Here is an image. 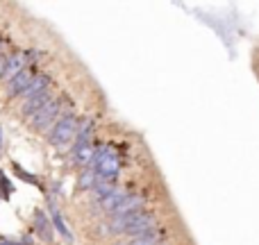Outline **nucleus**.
<instances>
[{
    "mask_svg": "<svg viewBox=\"0 0 259 245\" xmlns=\"http://www.w3.org/2000/svg\"><path fill=\"white\" fill-rule=\"evenodd\" d=\"M157 227V218L148 211H134V214H125V216H112L109 220V229L114 234H127V236L137 238L143 234L152 232Z\"/></svg>",
    "mask_w": 259,
    "mask_h": 245,
    "instance_id": "obj_1",
    "label": "nucleus"
},
{
    "mask_svg": "<svg viewBox=\"0 0 259 245\" xmlns=\"http://www.w3.org/2000/svg\"><path fill=\"white\" fill-rule=\"evenodd\" d=\"M96 182H98V179H96V173H94V170H91V168H84V170L80 173L77 186H80V188H94Z\"/></svg>",
    "mask_w": 259,
    "mask_h": 245,
    "instance_id": "obj_16",
    "label": "nucleus"
},
{
    "mask_svg": "<svg viewBox=\"0 0 259 245\" xmlns=\"http://www.w3.org/2000/svg\"><path fill=\"white\" fill-rule=\"evenodd\" d=\"M0 45H3V41H0Z\"/></svg>",
    "mask_w": 259,
    "mask_h": 245,
    "instance_id": "obj_20",
    "label": "nucleus"
},
{
    "mask_svg": "<svg viewBox=\"0 0 259 245\" xmlns=\"http://www.w3.org/2000/svg\"><path fill=\"white\" fill-rule=\"evenodd\" d=\"M59 114H62V100L53 98L48 105H44V107L39 109V112H34L30 116V123L34 129H39V132H44V129L53 127L55 123H57Z\"/></svg>",
    "mask_w": 259,
    "mask_h": 245,
    "instance_id": "obj_4",
    "label": "nucleus"
},
{
    "mask_svg": "<svg viewBox=\"0 0 259 245\" xmlns=\"http://www.w3.org/2000/svg\"><path fill=\"white\" fill-rule=\"evenodd\" d=\"M116 188V184H109V182H96V186L91 188L94 191V200H98V202H103L105 198L109 195V193Z\"/></svg>",
    "mask_w": 259,
    "mask_h": 245,
    "instance_id": "obj_14",
    "label": "nucleus"
},
{
    "mask_svg": "<svg viewBox=\"0 0 259 245\" xmlns=\"http://www.w3.org/2000/svg\"><path fill=\"white\" fill-rule=\"evenodd\" d=\"M36 73H34V68L32 66H27V68H23L21 73H18L16 77H12L9 80V98H16V95H23V91L30 86V82H32V77H34Z\"/></svg>",
    "mask_w": 259,
    "mask_h": 245,
    "instance_id": "obj_6",
    "label": "nucleus"
},
{
    "mask_svg": "<svg viewBox=\"0 0 259 245\" xmlns=\"http://www.w3.org/2000/svg\"><path fill=\"white\" fill-rule=\"evenodd\" d=\"M77 125H80V121H77L73 114L59 116L57 123L50 127V136H48L50 143H53L55 148H62V145H66V143H71L77 134Z\"/></svg>",
    "mask_w": 259,
    "mask_h": 245,
    "instance_id": "obj_3",
    "label": "nucleus"
},
{
    "mask_svg": "<svg viewBox=\"0 0 259 245\" xmlns=\"http://www.w3.org/2000/svg\"><path fill=\"white\" fill-rule=\"evenodd\" d=\"M0 148H3V132H0Z\"/></svg>",
    "mask_w": 259,
    "mask_h": 245,
    "instance_id": "obj_19",
    "label": "nucleus"
},
{
    "mask_svg": "<svg viewBox=\"0 0 259 245\" xmlns=\"http://www.w3.org/2000/svg\"><path fill=\"white\" fill-rule=\"evenodd\" d=\"M94 152H96L94 143H89V145H73L71 159H73V164L80 166V168H89L91 159H94Z\"/></svg>",
    "mask_w": 259,
    "mask_h": 245,
    "instance_id": "obj_8",
    "label": "nucleus"
},
{
    "mask_svg": "<svg viewBox=\"0 0 259 245\" xmlns=\"http://www.w3.org/2000/svg\"><path fill=\"white\" fill-rule=\"evenodd\" d=\"M50 100H53V95H50V89H48V91H44V93L34 95V98L25 100V103H23V114H25V116H32V114L39 112L44 105H48Z\"/></svg>",
    "mask_w": 259,
    "mask_h": 245,
    "instance_id": "obj_10",
    "label": "nucleus"
},
{
    "mask_svg": "<svg viewBox=\"0 0 259 245\" xmlns=\"http://www.w3.org/2000/svg\"><path fill=\"white\" fill-rule=\"evenodd\" d=\"M5 66H7V57L0 55V77H3V73H5Z\"/></svg>",
    "mask_w": 259,
    "mask_h": 245,
    "instance_id": "obj_18",
    "label": "nucleus"
},
{
    "mask_svg": "<svg viewBox=\"0 0 259 245\" xmlns=\"http://www.w3.org/2000/svg\"><path fill=\"white\" fill-rule=\"evenodd\" d=\"M143 198L141 195H127L121 200V205L112 211V216H125V214H134V211H143Z\"/></svg>",
    "mask_w": 259,
    "mask_h": 245,
    "instance_id": "obj_7",
    "label": "nucleus"
},
{
    "mask_svg": "<svg viewBox=\"0 0 259 245\" xmlns=\"http://www.w3.org/2000/svg\"><path fill=\"white\" fill-rule=\"evenodd\" d=\"M125 195H127V193L123 191V188H118V186H116L112 193H109L107 198H105L103 202H100V205H103V209H105V211H109V214H112V211L116 209L118 205H121V200H123V198H125Z\"/></svg>",
    "mask_w": 259,
    "mask_h": 245,
    "instance_id": "obj_12",
    "label": "nucleus"
},
{
    "mask_svg": "<svg viewBox=\"0 0 259 245\" xmlns=\"http://www.w3.org/2000/svg\"><path fill=\"white\" fill-rule=\"evenodd\" d=\"M89 168L96 173V179H98V182L114 184L116 182V177H118V173H121V159H118L116 150L105 143V145L96 148L94 159H91Z\"/></svg>",
    "mask_w": 259,
    "mask_h": 245,
    "instance_id": "obj_2",
    "label": "nucleus"
},
{
    "mask_svg": "<svg viewBox=\"0 0 259 245\" xmlns=\"http://www.w3.org/2000/svg\"><path fill=\"white\" fill-rule=\"evenodd\" d=\"M0 186H3V198L7 200L9 193H12V184H9V182H7V177H3V175H0Z\"/></svg>",
    "mask_w": 259,
    "mask_h": 245,
    "instance_id": "obj_17",
    "label": "nucleus"
},
{
    "mask_svg": "<svg viewBox=\"0 0 259 245\" xmlns=\"http://www.w3.org/2000/svg\"><path fill=\"white\" fill-rule=\"evenodd\" d=\"M161 243V236L152 229V232H148V234H143V236H137V238H132L127 245H159Z\"/></svg>",
    "mask_w": 259,
    "mask_h": 245,
    "instance_id": "obj_15",
    "label": "nucleus"
},
{
    "mask_svg": "<svg viewBox=\"0 0 259 245\" xmlns=\"http://www.w3.org/2000/svg\"><path fill=\"white\" fill-rule=\"evenodd\" d=\"M53 225H55V229H57V232L64 236V241H66V243H73V234H71V229H68V225L64 223L62 214H59L57 209H53Z\"/></svg>",
    "mask_w": 259,
    "mask_h": 245,
    "instance_id": "obj_13",
    "label": "nucleus"
},
{
    "mask_svg": "<svg viewBox=\"0 0 259 245\" xmlns=\"http://www.w3.org/2000/svg\"><path fill=\"white\" fill-rule=\"evenodd\" d=\"M48 86H50V77L46 75V73H36V75L32 77L30 86L23 91V98H25V100L34 98V95H39V93H44V91H48Z\"/></svg>",
    "mask_w": 259,
    "mask_h": 245,
    "instance_id": "obj_9",
    "label": "nucleus"
},
{
    "mask_svg": "<svg viewBox=\"0 0 259 245\" xmlns=\"http://www.w3.org/2000/svg\"><path fill=\"white\" fill-rule=\"evenodd\" d=\"M34 229L44 241H50V238H53V225H50L48 216H46L44 211H36L34 214Z\"/></svg>",
    "mask_w": 259,
    "mask_h": 245,
    "instance_id": "obj_11",
    "label": "nucleus"
},
{
    "mask_svg": "<svg viewBox=\"0 0 259 245\" xmlns=\"http://www.w3.org/2000/svg\"><path fill=\"white\" fill-rule=\"evenodd\" d=\"M34 57H39V55H36V53H16V55H12V57L7 59V66H5L3 77H5V80L16 77L23 68L30 66V59H34Z\"/></svg>",
    "mask_w": 259,
    "mask_h": 245,
    "instance_id": "obj_5",
    "label": "nucleus"
}]
</instances>
